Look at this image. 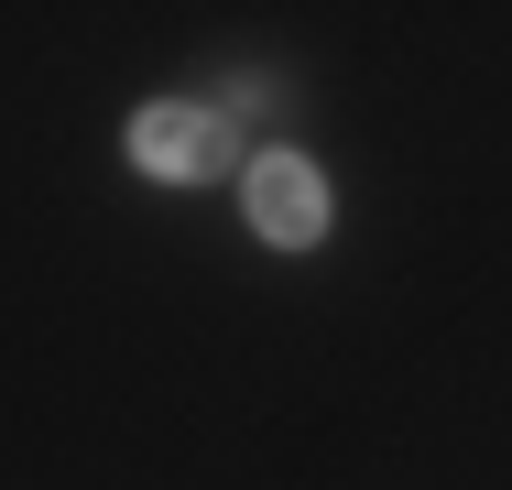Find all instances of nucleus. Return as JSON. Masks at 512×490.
Returning a JSON list of instances; mask_svg holds the SVG:
<instances>
[{
	"label": "nucleus",
	"mask_w": 512,
	"mask_h": 490,
	"mask_svg": "<svg viewBox=\"0 0 512 490\" xmlns=\"http://www.w3.org/2000/svg\"><path fill=\"white\" fill-rule=\"evenodd\" d=\"M131 164H142V175H164V186L218 175V164H229V120L197 109V98H153V109L131 120Z\"/></svg>",
	"instance_id": "nucleus-1"
},
{
	"label": "nucleus",
	"mask_w": 512,
	"mask_h": 490,
	"mask_svg": "<svg viewBox=\"0 0 512 490\" xmlns=\"http://www.w3.org/2000/svg\"><path fill=\"white\" fill-rule=\"evenodd\" d=\"M251 229L284 240V251L327 240V175H316L306 153H262V164H251Z\"/></svg>",
	"instance_id": "nucleus-2"
}]
</instances>
